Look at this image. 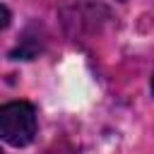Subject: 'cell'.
I'll use <instances>...</instances> for the list:
<instances>
[{
	"label": "cell",
	"instance_id": "1",
	"mask_svg": "<svg viewBox=\"0 0 154 154\" xmlns=\"http://www.w3.org/2000/svg\"><path fill=\"white\" fill-rule=\"evenodd\" d=\"M38 130L36 108L29 101L0 103V140L10 147H26L34 142Z\"/></svg>",
	"mask_w": 154,
	"mask_h": 154
},
{
	"label": "cell",
	"instance_id": "2",
	"mask_svg": "<svg viewBox=\"0 0 154 154\" xmlns=\"http://www.w3.org/2000/svg\"><path fill=\"white\" fill-rule=\"evenodd\" d=\"M10 22H12V12H10V7H7V5H2V2H0V31H2V29H7V26H10Z\"/></svg>",
	"mask_w": 154,
	"mask_h": 154
},
{
	"label": "cell",
	"instance_id": "3",
	"mask_svg": "<svg viewBox=\"0 0 154 154\" xmlns=\"http://www.w3.org/2000/svg\"><path fill=\"white\" fill-rule=\"evenodd\" d=\"M152 94H154V75H152Z\"/></svg>",
	"mask_w": 154,
	"mask_h": 154
}]
</instances>
